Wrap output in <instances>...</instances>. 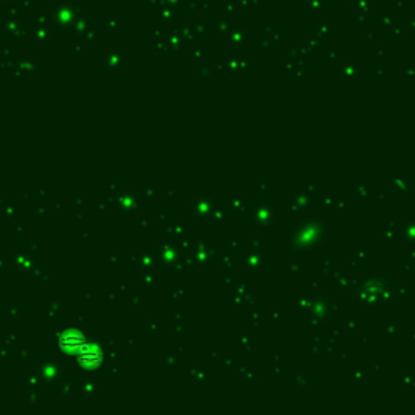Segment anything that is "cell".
<instances>
[{
	"label": "cell",
	"mask_w": 415,
	"mask_h": 415,
	"mask_svg": "<svg viewBox=\"0 0 415 415\" xmlns=\"http://www.w3.org/2000/svg\"><path fill=\"white\" fill-rule=\"evenodd\" d=\"M80 362L83 365H97L101 362V354H97V352H92V350H82V354H80Z\"/></svg>",
	"instance_id": "2"
},
{
	"label": "cell",
	"mask_w": 415,
	"mask_h": 415,
	"mask_svg": "<svg viewBox=\"0 0 415 415\" xmlns=\"http://www.w3.org/2000/svg\"><path fill=\"white\" fill-rule=\"evenodd\" d=\"M60 345L64 349H83V345H86V342L78 334H67V336L60 339Z\"/></svg>",
	"instance_id": "1"
}]
</instances>
